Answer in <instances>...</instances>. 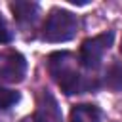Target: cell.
I'll use <instances>...</instances> for the list:
<instances>
[{"instance_id":"6da1fadb","label":"cell","mask_w":122,"mask_h":122,"mask_svg":"<svg viewBox=\"0 0 122 122\" xmlns=\"http://www.w3.org/2000/svg\"><path fill=\"white\" fill-rule=\"evenodd\" d=\"M48 69L50 74L53 76V80L57 82V86L67 93H84L95 88V82H92L90 78L82 76L76 69V59L69 53V51H55L50 55L48 59Z\"/></svg>"},{"instance_id":"7a4b0ae2","label":"cell","mask_w":122,"mask_h":122,"mask_svg":"<svg viewBox=\"0 0 122 122\" xmlns=\"http://www.w3.org/2000/svg\"><path fill=\"white\" fill-rule=\"evenodd\" d=\"M78 30V17L67 10L53 8L42 27V38L46 42H67L74 38Z\"/></svg>"},{"instance_id":"3957f363","label":"cell","mask_w":122,"mask_h":122,"mask_svg":"<svg viewBox=\"0 0 122 122\" xmlns=\"http://www.w3.org/2000/svg\"><path fill=\"white\" fill-rule=\"evenodd\" d=\"M114 40V32L112 30H107V32H101L97 36H92V38H86L80 46V53H78V61L84 69L88 71H95L99 65H101V59H103V53L111 48Z\"/></svg>"},{"instance_id":"277c9868","label":"cell","mask_w":122,"mask_h":122,"mask_svg":"<svg viewBox=\"0 0 122 122\" xmlns=\"http://www.w3.org/2000/svg\"><path fill=\"white\" fill-rule=\"evenodd\" d=\"M27 72L25 57L15 50L0 51V82H21Z\"/></svg>"},{"instance_id":"5b68a950","label":"cell","mask_w":122,"mask_h":122,"mask_svg":"<svg viewBox=\"0 0 122 122\" xmlns=\"http://www.w3.org/2000/svg\"><path fill=\"white\" fill-rule=\"evenodd\" d=\"M32 122H61L59 107L50 93H46V92L42 93L40 103H38V111H36Z\"/></svg>"},{"instance_id":"8992f818","label":"cell","mask_w":122,"mask_h":122,"mask_svg":"<svg viewBox=\"0 0 122 122\" xmlns=\"http://www.w3.org/2000/svg\"><path fill=\"white\" fill-rule=\"evenodd\" d=\"M10 10L15 17V21L19 25H30L36 21L38 17V11H40V6L36 2H25V0H19V2H11L10 4Z\"/></svg>"},{"instance_id":"52a82bcc","label":"cell","mask_w":122,"mask_h":122,"mask_svg":"<svg viewBox=\"0 0 122 122\" xmlns=\"http://www.w3.org/2000/svg\"><path fill=\"white\" fill-rule=\"evenodd\" d=\"M103 112L99 107L92 103H80L71 109V118L69 122H101Z\"/></svg>"},{"instance_id":"ba28073f","label":"cell","mask_w":122,"mask_h":122,"mask_svg":"<svg viewBox=\"0 0 122 122\" xmlns=\"http://www.w3.org/2000/svg\"><path fill=\"white\" fill-rule=\"evenodd\" d=\"M105 84L111 90H122V67L111 65L105 72Z\"/></svg>"},{"instance_id":"9c48e42d","label":"cell","mask_w":122,"mask_h":122,"mask_svg":"<svg viewBox=\"0 0 122 122\" xmlns=\"http://www.w3.org/2000/svg\"><path fill=\"white\" fill-rule=\"evenodd\" d=\"M17 101H19V92L0 86V111H6L10 107H13Z\"/></svg>"},{"instance_id":"30bf717a","label":"cell","mask_w":122,"mask_h":122,"mask_svg":"<svg viewBox=\"0 0 122 122\" xmlns=\"http://www.w3.org/2000/svg\"><path fill=\"white\" fill-rule=\"evenodd\" d=\"M11 38H13V34H11V30H10L6 19H4L2 13H0V44H8V42H11Z\"/></svg>"},{"instance_id":"8fae6325","label":"cell","mask_w":122,"mask_h":122,"mask_svg":"<svg viewBox=\"0 0 122 122\" xmlns=\"http://www.w3.org/2000/svg\"><path fill=\"white\" fill-rule=\"evenodd\" d=\"M120 53H122V40H120Z\"/></svg>"}]
</instances>
